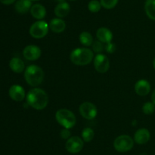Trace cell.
<instances>
[{
  "label": "cell",
  "mask_w": 155,
  "mask_h": 155,
  "mask_svg": "<svg viewBox=\"0 0 155 155\" xmlns=\"http://www.w3.org/2000/svg\"><path fill=\"white\" fill-rule=\"evenodd\" d=\"M32 7L31 0H18L15 3V10L20 14H25L30 10Z\"/></svg>",
  "instance_id": "e0dca14e"
},
{
  "label": "cell",
  "mask_w": 155,
  "mask_h": 155,
  "mask_svg": "<svg viewBox=\"0 0 155 155\" xmlns=\"http://www.w3.org/2000/svg\"><path fill=\"white\" fill-rule=\"evenodd\" d=\"M103 43H101V41H95L93 44H92V48H93V50L96 53H100L103 50Z\"/></svg>",
  "instance_id": "484cf974"
},
{
  "label": "cell",
  "mask_w": 155,
  "mask_h": 155,
  "mask_svg": "<svg viewBox=\"0 0 155 155\" xmlns=\"http://www.w3.org/2000/svg\"><path fill=\"white\" fill-rule=\"evenodd\" d=\"M49 25L44 21H38L33 23L30 28V34L35 39L45 37L48 32Z\"/></svg>",
  "instance_id": "8992f818"
},
{
  "label": "cell",
  "mask_w": 155,
  "mask_h": 155,
  "mask_svg": "<svg viewBox=\"0 0 155 155\" xmlns=\"http://www.w3.org/2000/svg\"><path fill=\"white\" fill-rule=\"evenodd\" d=\"M9 67L14 72L21 73L22 71H24L25 65H24V62L22 59L14 57L9 62Z\"/></svg>",
  "instance_id": "d6986e66"
},
{
  "label": "cell",
  "mask_w": 155,
  "mask_h": 155,
  "mask_svg": "<svg viewBox=\"0 0 155 155\" xmlns=\"http://www.w3.org/2000/svg\"><path fill=\"white\" fill-rule=\"evenodd\" d=\"M8 94L11 98L17 102L22 101L26 96L24 88L18 84L12 85L9 89Z\"/></svg>",
  "instance_id": "8fae6325"
},
{
  "label": "cell",
  "mask_w": 155,
  "mask_h": 155,
  "mask_svg": "<svg viewBox=\"0 0 155 155\" xmlns=\"http://www.w3.org/2000/svg\"><path fill=\"white\" fill-rule=\"evenodd\" d=\"M57 2H58L59 3L60 2H65V0H56Z\"/></svg>",
  "instance_id": "4dcf8cb0"
},
{
  "label": "cell",
  "mask_w": 155,
  "mask_h": 155,
  "mask_svg": "<svg viewBox=\"0 0 155 155\" xmlns=\"http://www.w3.org/2000/svg\"><path fill=\"white\" fill-rule=\"evenodd\" d=\"M134 145V141L130 135H122L117 137L114 141V147L118 152L124 153L131 150Z\"/></svg>",
  "instance_id": "5b68a950"
},
{
  "label": "cell",
  "mask_w": 155,
  "mask_h": 155,
  "mask_svg": "<svg viewBox=\"0 0 155 155\" xmlns=\"http://www.w3.org/2000/svg\"><path fill=\"white\" fill-rule=\"evenodd\" d=\"M79 39H80L82 45L85 46H89L92 45V42H93V37H92V34L87 31L82 32L80 33Z\"/></svg>",
  "instance_id": "44dd1931"
},
{
  "label": "cell",
  "mask_w": 155,
  "mask_h": 155,
  "mask_svg": "<svg viewBox=\"0 0 155 155\" xmlns=\"http://www.w3.org/2000/svg\"><path fill=\"white\" fill-rule=\"evenodd\" d=\"M55 119L58 122L64 129H71L77 122V119L74 112L68 109H60L56 112Z\"/></svg>",
  "instance_id": "277c9868"
},
{
  "label": "cell",
  "mask_w": 155,
  "mask_h": 155,
  "mask_svg": "<svg viewBox=\"0 0 155 155\" xmlns=\"http://www.w3.org/2000/svg\"><path fill=\"white\" fill-rule=\"evenodd\" d=\"M15 1H16V0H0V2L4 5L13 4Z\"/></svg>",
  "instance_id": "f1b7e54d"
},
{
  "label": "cell",
  "mask_w": 155,
  "mask_h": 155,
  "mask_svg": "<svg viewBox=\"0 0 155 155\" xmlns=\"http://www.w3.org/2000/svg\"><path fill=\"white\" fill-rule=\"evenodd\" d=\"M94 136H95V132H94L93 129L91 128H85L83 131H82V138L86 142H89L93 139Z\"/></svg>",
  "instance_id": "7402d4cb"
},
{
  "label": "cell",
  "mask_w": 155,
  "mask_h": 155,
  "mask_svg": "<svg viewBox=\"0 0 155 155\" xmlns=\"http://www.w3.org/2000/svg\"><path fill=\"white\" fill-rule=\"evenodd\" d=\"M41 54H42V51L40 48L35 45L27 46L23 50L24 57L30 61L37 60L41 56Z\"/></svg>",
  "instance_id": "30bf717a"
},
{
  "label": "cell",
  "mask_w": 155,
  "mask_h": 155,
  "mask_svg": "<svg viewBox=\"0 0 155 155\" xmlns=\"http://www.w3.org/2000/svg\"><path fill=\"white\" fill-rule=\"evenodd\" d=\"M49 27L54 33H61L66 28V23L61 18H54L49 23Z\"/></svg>",
  "instance_id": "9a60e30c"
},
{
  "label": "cell",
  "mask_w": 155,
  "mask_h": 155,
  "mask_svg": "<svg viewBox=\"0 0 155 155\" xmlns=\"http://www.w3.org/2000/svg\"><path fill=\"white\" fill-rule=\"evenodd\" d=\"M94 53L90 49L78 48L73 50L70 55V59L77 65H86L93 59Z\"/></svg>",
  "instance_id": "7a4b0ae2"
},
{
  "label": "cell",
  "mask_w": 155,
  "mask_h": 155,
  "mask_svg": "<svg viewBox=\"0 0 155 155\" xmlns=\"http://www.w3.org/2000/svg\"><path fill=\"white\" fill-rule=\"evenodd\" d=\"M151 102H153L155 104V90L153 91L152 95H151Z\"/></svg>",
  "instance_id": "f546056e"
},
{
  "label": "cell",
  "mask_w": 155,
  "mask_h": 155,
  "mask_svg": "<svg viewBox=\"0 0 155 155\" xmlns=\"http://www.w3.org/2000/svg\"><path fill=\"white\" fill-rule=\"evenodd\" d=\"M101 2L97 0H92L88 4V9L92 13H96L101 10Z\"/></svg>",
  "instance_id": "603a6c76"
},
{
  "label": "cell",
  "mask_w": 155,
  "mask_h": 155,
  "mask_svg": "<svg viewBox=\"0 0 155 155\" xmlns=\"http://www.w3.org/2000/svg\"><path fill=\"white\" fill-rule=\"evenodd\" d=\"M83 145L84 143L83 138H80L78 136H73L68 139L65 147L69 153H77L81 151Z\"/></svg>",
  "instance_id": "ba28073f"
},
{
  "label": "cell",
  "mask_w": 155,
  "mask_h": 155,
  "mask_svg": "<svg viewBox=\"0 0 155 155\" xmlns=\"http://www.w3.org/2000/svg\"><path fill=\"white\" fill-rule=\"evenodd\" d=\"M153 66H154V68L155 69V58L154 59V61H153Z\"/></svg>",
  "instance_id": "1f68e13d"
},
{
  "label": "cell",
  "mask_w": 155,
  "mask_h": 155,
  "mask_svg": "<svg viewBox=\"0 0 155 155\" xmlns=\"http://www.w3.org/2000/svg\"><path fill=\"white\" fill-rule=\"evenodd\" d=\"M151 138V134L147 129H140L135 133L134 140L137 144H146Z\"/></svg>",
  "instance_id": "5bb4252c"
},
{
  "label": "cell",
  "mask_w": 155,
  "mask_h": 155,
  "mask_svg": "<svg viewBox=\"0 0 155 155\" xmlns=\"http://www.w3.org/2000/svg\"><path fill=\"white\" fill-rule=\"evenodd\" d=\"M80 113L84 119L88 120L93 119L96 117L98 110L95 104L90 102H84L80 106Z\"/></svg>",
  "instance_id": "52a82bcc"
},
{
  "label": "cell",
  "mask_w": 155,
  "mask_h": 155,
  "mask_svg": "<svg viewBox=\"0 0 155 155\" xmlns=\"http://www.w3.org/2000/svg\"><path fill=\"white\" fill-rule=\"evenodd\" d=\"M145 10L147 16L150 19L155 21V0H146Z\"/></svg>",
  "instance_id": "ffe728a7"
},
{
  "label": "cell",
  "mask_w": 155,
  "mask_h": 155,
  "mask_svg": "<svg viewBox=\"0 0 155 155\" xmlns=\"http://www.w3.org/2000/svg\"><path fill=\"white\" fill-rule=\"evenodd\" d=\"M142 111L146 115H151L155 111V104L153 102H146L142 106Z\"/></svg>",
  "instance_id": "cb8c5ba5"
},
{
  "label": "cell",
  "mask_w": 155,
  "mask_h": 155,
  "mask_svg": "<svg viewBox=\"0 0 155 155\" xmlns=\"http://www.w3.org/2000/svg\"><path fill=\"white\" fill-rule=\"evenodd\" d=\"M106 51L108 52V53H112L113 52H114L115 50V45L114 44L111 43H107V46H105Z\"/></svg>",
  "instance_id": "83f0119b"
},
{
  "label": "cell",
  "mask_w": 155,
  "mask_h": 155,
  "mask_svg": "<svg viewBox=\"0 0 155 155\" xmlns=\"http://www.w3.org/2000/svg\"><path fill=\"white\" fill-rule=\"evenodd\" d=\"M70 1H76V0H70Z\"/></svg>",
  "instance_id": "836d02e7"
},
{
  "label": "cell",
  "mask_w": 155,
  "mask_h": 155,
  "mask_svg": "<svg viewBox=\"0 0 155 155\" xmlns=\"http://www.w3.org/2000/svg\"><path fill=\"white\" fill-rule=\"evenodd\" d=\"M70 10H71L70 5L66 2H60L56 5L54 9V14L59 18H62L68 15Z\"/></svg>",
  "instance_id": "ac0fdd59"
},
{
  "label": "cell",
  "mask_w": 155,
  "mask_h": 155,
  "mask_svg": "<svg viewBox=\"0 0 155 155\" xmlns=\"http://www.w3.org/2000/svg\"><path fill=\"white\" fill-rule=\"evenodd\" d=\"M31 1L32 2H33V1H39V0H31Z\"/></svg>",
  "instance_id": "d6a6232c"
},
{
  "label": "cell",
  "mask_w": 155,
  "mask_h": 155,
  "mask_svg": "<svg viewBox=\"0 0 155 155\" xmlns=\"http://www.w3.org/2000/svg\"><path fill=\"white\" fill-rule=\"evenodd\" d=\"M30 13L34 18L38 20H42L46 15V9L42 5L35 4L32 5L30 9Z\"/></svg>",
  "instance_id": "2e32d148"
},
{
  "label": "cell",
  "mask_w": 155,
  "mask_h": 155,
  "mask_svg": "<svg viewBox=\"0 0 155 155\" xmlns=\"http://www.w3.org/2000/svg\"><path fill=\"white\" fill-rule=\"evenodd\" d=\"M96 36L101 43H109L113 39V33L107 27H100L97 30Z\"/></svg>",
  "instance_id": "4fadbf2b"
},
{
  "label": "cell",
  "mask_w": 155,
  "mask_h": 155,
  "mask_svg": "<svg viewBox=\"0 0 155 155\" xmlns=\"http://www.w3.org/2000/svg\"><path fill=\"white\" fill-rule=\"evenodd\" d=\"M27 102L33 109L41 110L48 105V94L41 88H33L27 93Z\"/></svg>",
  "instance_id": "6da1fadb"
},
{
  "label": "cell",
  "mask_w": 155,
  "mask_h": 155,
  "mask_svg": "<svg viewBox=\"0 0 155 155\" xmlns=\"http://www.w3.org/2000/svg\"><path fill=\"white\" fill-rule=\"evenodd\" d=\"M135 91L139 96H146L151 91V84L149 82L145 79L138 81L135 84Z\"/></svg>",
  "instance_id": "7c38bea8"
},
{
  "label": "cell",
  "mask_w": 155,
  "mask_h": 155,
  "mask_svg": "<svg viewBox=\"0 0 155 155\" xmlns=\"http://www.w3.org/2000/svg\"><path fill=\"white\" fill-rule=\"evenodd\" d=\"M24 78L29 85L36 87L40 84L44 78V71L36 65H29L24 71Z\"/></svg>",
  "instance_id": "3957f363"
},
{
  "label": "cell",
  "mask_w": 155,
  "mask_h": 155,
  "mask_svg": "<svg viewBox=\"0 0 155 155\" xmlns=\"http://www.w3.org/2000/svg\"><path fill=\"white\" fill-rule=\"evenodd\" d=\"M61 137L63 139H69L71 138V132H70L69 129H62L61 132Z\"/></svg>",
  "instance_id": "4316f807"
},
{
  "label": "cell",
  "mask_w": 155,
  "mask_h": 155,
  "mask_svg": "<svg viewBox=\"0 0 155 155\" xmlns=\"http://www.w3.org/2000/svg\"><path fill=\"white\" fill-rule=\"evenodd\" d=\"M94 67L98 72H107L110 67V62H109L108 58L105 55L98 53L94 58Z\"/></svg>",
  "instance_id": "9c48e42d"
},
{
  "label": "cell",
  "mask_w": 155,
  "mask_h": 155,
  "mask_svg": "<svg viewBox=\"0 0 155 155\" xmlns=\"http://www.w3.org/2000/svg\"><path fill=\"white\" fill-rule=\"evenodd\" d=\"M101 6L106 9H112L117 5L118 0H100Z\"/></svg>",
  "instance_id": "d4e9b609"
}]
</instances>
